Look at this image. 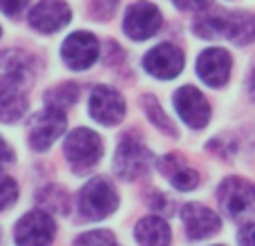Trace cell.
Wrapping results in <instances>:
<instances>
[{"label": "cell", "instance_id": "obj_1", "mask_svg": "<svg viewBox=\"0 0 255 246\" xmlns=\"http://www.w3.org/2000/svg\"><path fill=\"white\" fill-rule=\"evenodd\" d=\"M79 206L88 220H103V217L112 215L119 206V197H117L115 186L103 177L88 181L79 195Z\"/></svg>", "mask_w": 255, "mask_h": 246}, {"label": "cell", "instance_id": "obj_2", "mask_svg": "<svg viewBox=\"0 0 255 246\" xmlns=\"http://www.w3.org/2000/svg\"><path fill=\"white\" fill-rule=\"evenodd\" d=\"M103 141L94 130L76 127L65 139V157L74 166V170H88L101 159Z\"/></svg>", "mask_w": 255, "mask_h": 246}, {"label": "cell", "instance_id": "obj_3", "mask_svg": "<svg viewBox=\"0 0 255 246\" xmlns=\"http://www.w3.org/2000/svg\"><path fill=\"white\" fill-rule=\"evenodd\" d=\"M56 233V226L49 213L29 211L18 220L13 229V240L18 246H49Z\"/></svg>", "mask_w": 255, "mask_h": 246}, {"label": "cell", "instance_id": "obj_4", "mask_svg": "<svg viewBox=\"0 0 255 246\" xmlns=\"http://www.w3.org/2000/svg\"><path fill=\"white\" fill-rule=\"evenodd\" d=\"M220 202L233 220H242L255 213V188L247 179L229 177L220 186Z\"/></svg>", "mask_w": 255, "mask_h": 246}, {"label": "cell", "instance_id": "obj_5", "mask_svg": "<svg viewBox=\"0 0 255 246\" xmlns=\"http://www.w3.org/2000/svg\"><path fill=\"white\" fill-rule=\"evenodd\" d=\"M65 127H67L65 112L47 106L38 115H34V119L29 123V145L34 150H38V152H45L65 132Z\"/></svg>", "mask_w": 255, "mask_h": 246}, {"label": "cell", "instance_id": "obj_6", "mask_svg": "<svg viewBox=\"0 0 255 246\" xmlns=\"http://www.w3.org/2000/svg\"><path fill=\"white\" fill-rule=\"evenodd\" d=\"M150 166V152L145 145H141L136 139L128 136L119 143L115 154V172L126 181L139 179L141 175L148 172Z\"/></svg>", "mask_w": 255, "mask_h": 246}, {"label": "cell", "instance_id": "obj_7", "mask_svg": "<svg viewBox=\"0 0 255 246\" xmlns=\"http://www.w3.org/2000/svg\"><path fill=\"white\" fill-rule=\"evenodd\" d=\"M161 27V11L152 2H134L126 11L124 18V31L132 40H145L154 36Z\"/></svg>", "mask_w": 255, "mask_h": 246}, {"label": "cell", "instance_id": "obj_8", "mask_svg": "<svg viewBox=\"0 0 255 246\" xmlns=\"http://www.w3.org/2000/svg\"><path fill=\"white\" fill-rule=\"evenodd\" d=\"M143 67L154 79L170 81L184 70V52L170 43L157 45L143 56Z\"/></svg>", "mask_w": 255, "mask_h": 246}, {"label": "cell", "instance_id": "obj_9", "mask_svg": "<svg viewBox=\"0 0 255 246\" xmlns=\"http://www.w3.org/2000/svg\"><path fill=\"white\" fill-rule=\"evenodd\" d=\"M175 108H177V115L181 117V121L186 125L195 127V130L204 127L208 119H211V106L204 99V94L197 88H193V85H184V88L177 90Z\"/></svg>", "mask_w": 255, "mask_h": 246}, {"label": "cell", "instance_id": "obj_10", "mask_svg": "<svg viewBox=\"0 0 255 246\" xmlns=\"http://www.w3.org/2000/svg\"><path fill=\"white\" fill-rule=\"evenodd\" d=\"M61 56L72 70H88L99 58V40L88 31H74L63 43Z\"/></svg>", "mask_w": 255, "mask_h": 246}, {"label": "cell", "instance_id": "obj_11", "mask_svg": "<svg viewBox=\"0 0 255 246\" xmlns=\"http://www.w3.org/2000/svg\"><path fill=\"white\" fill-rule=\"evenodd\" d=\"M90 115L103 125H117L126 115V103L117 90L99 85L90 97Z\"/></svg>", "mask_w": 255, "mask_h": 246}, {"label": "cell", "instance_id": "obj_12", "mask_svg": "<svg viewBox=\"0 0 255 246\" xmlns=\"http://www.w3.org/2000/svg\"><path fill=\"white\" fill-rule=\"evenodd\" d=\"M72 20V11L63 0H40L29 13V25L43 34L58 31Z\"/></svg>", "mask_w": 255, "mask_h": 246}, {"label": "cell", "instance_id": "obj_13", "mask_svg": "<svg viewBox=\"0 0 255 246\" xmlns=\"http://www.w3.org/2000/svg\"><path fill=\"white\" fill-rule=\"evenodd\" d=\"M181 220H184V229L190 240H206L215 235L222 226L220 215L202 204H186L181 208Z\"/></svg>", "mask_w": 255, "mask_h": 246}, {"label": "cell", "instance_id": "obj_14", "mask_svg": "<svg viewBox=\"0 0 255 246\" xmlns=\"http://www.w3.org/2000/svg\"><path fill=\"white\" fill-rule=\"evenodd\" d=\"M197 74L211 88H220L231 76V56L226 49L211 47L204 49L197 58Z\"/></svg>", "mask_w": 255, "mask_h": 246}, {"label": "cell", "instance_id": "obj_15", "mask_svg": "<svg viewBox=\"0 0 255 246\" xmlns=\"http://www.w3.org/2000/svg\"><path fill=\"white\" fill-rule=\"evenodd\" d=\"M224 38L235 45H249L255 40V16L249 11H224Z\"/></svg>", "mask_w": 255, "mask_h": 246}, {"label": "cell", "instance_id": "obj_16", "mask_svg": "<svg viewBox=\"0 0 255 246\" xmlns=\"http://www.w3.org/2000/svg\"><path fill=\"white\" fill-rule=\"evenodd\" d=\"M159 168H161V172L168 177V181H170L177 190H193L195 186L199 184L197 172L186 166L177 154H166V157L159 161Z\"/></svg>", "mask_w": 255, "mask_h": 246}, {"label": "cell", "instance_id": "obj_17", "mask_svg": "<svg viewBox=\"0 0 255 246\" xmlns=\"http://www.w3.org/2000/svg\"><path fill=\"white\" fill-rule=\"evenodd\" d=\"M134 238L141 246H170V226L157 215H148L136 224Z\"/></svg>", "mask_w": 255, "mask_h": 246}, {"label": "cell", "instance_id": "obj_18", "mask_svg": "<svg viewBox=\"0 0 255 246\" xmlns=\"http://www.w3.org/2000/svg\"><path fill=\"white\" fill-rule=\"evenodd\" d=\"M38 204H40V208H45V213L47 211L67 213L70 197H67V193L63 188H58V186H47V188H43V193L38 195Z\"/></svg>", "mask_w": 255, "mask_h": 246}, {"label": "cell", "instance_id": "obj_19", "mask_svg": "<svg viewBox=\"0 0 255 246\" xmlns=\"http://www.w3.org/2000/svg\"><path fill=\"white\" fill-rule=\"evenodd\" d=\"M45 99H47L49 108L65 110L67 106H72V103L79 99V88H76L74 83H61V85H56V88L49 90V92L45 94Z\"/></svg>", "mask_w": 255, "mask_h": 246}, {"label": "cell", "instance_id": "obj_20", "mask_svg": "<svg viewBox=\"0 0 255 246\" xmlns=\"http://www.w3.org/2000/svg\"><path fill=\"white\" fill-rule=\"evenodd\" d=\"M74 246H117V240L110 231H90L81 235Z\"/></svg>", "mask_w": 255, "mask_h": 246}, {"label": "cell", "instance_id": "obj_21", "mask_svg": "<svg viewBox=\"0 0 255 246\" xmlns=\"http://www.w3.org/2000/svg\"><path fill=\"white\" fill-rule=\"evenodd\" d=\"M143 106H145V112H148L150 121L154 123V125H159L163 132H170V134H175V127L170 125V121H168V117L163 115V110L159 108V103L154 101L152 97H145L143 99Z\"/></svg>", "mask_w": 255, "mask_h": 246}, {"label": "cell", "instance_id": "obj_22", "mask_svg": "<svg viewBox=\"0 0 255 246\" xmlns=\"http://www.w3.org/2000/svg\"><path fill=\"white\" fill-rule=\"evenodd\" d=\"M18 199V186L11 177L0 172V211H7L13 202Z\"/></svg>", "mask_w": 255, "mask_h": 246}, {"label": "cell", "instance_id": "obj_23", "mask_svg": "<svg viewBox=\"0 0 255 246\" xmlns=\"http://www.w3.org/2000/svg\"><path fill=\"white\" fill-rule=\"evenodd\" d=\"M117 2L119 0H94L92 2V11L97 18H110L117 9Z\"/></svg>", "mask_w": 255, "mask_h": 246}, {"label": "cell", "instance_id": "obj_24", "mask_svg": "<svg viewBox=\"0 0 255 246\" xmlns=\"http://www.w3.org/2000/svg\"><path fill=\"white\" fill-rule=\"evenodd\" d=\"M27 4H29V0H0V9H2L7 16H18Z\"/></svg>", "mask_w": 255, "mask_h": 246}, {"label": "cell", "instance_id": "obj_25", "mask_svg": "<svg viewBox=\"0 0 255 246\" xmlns=\"http://www.w3.org/2000/svg\"><path fill=\"white\" fill-rule=\"evenodd\" d=\"M181 11H202L211 4V0H172Z\"/></svg>", "mask_w": 255, "mask_h": 246}, {"label": "cell", "instance_id": "obj_26", "mask_svg": "<svg viewBox=\"0 0 255 246\" xmlns=\"http://www.w3.org/2000/svg\"><path fill=\"white\" fill-rule=\"evenodd\" d=\"M240 244L242 246H255V224H247L240 231Z\"/></svg>", "mask_w": 255, "mask_h": 246}, {"label": "cell", "instance_id": "obj_27", "mask_svg": "<svg viewBox=\"0 0 255 246\" xmlns=\"http://www.w3.org/2000/svg\"><path fill=\"white\" fill-rule=\"evenodd\" d=\"M11 159H13L11 148H9V145L0 139V163H7V161H11Z\"/></svg>", "mask_w": 255, "mask_h": 246}, {"label": "cell", "instance_id": "obj_28", "mask_svg": "<svg viewBox=\"0 0 255 246\" xmlns=\"http://www.w3.org/2000/svg\"><path fill=\"white\" fill-rule=\"evenodd\" d=\"M249 94L255 99V65H253L251 74H249Z\"/></svg>", "mask_w": 255, "mask_h": 246}]
</instances>
